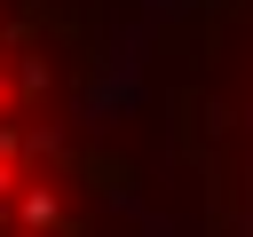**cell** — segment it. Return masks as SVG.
Returning <instances> with one entry per match:
<instances>
[{
  "label": "cell",
  "instance_id": "cell-1",
  "mask_svg": "<svg viewBox=\"0 0 253 237\" xmlns=\"http://www.w3.org/2000/svg\"><path fill=\"white\" fill-rule=\"evenodd\" d=\"M119 150L79 0H0V237H103Z\"/></svg>",
  "mask_w": 253,
  "mask_h": 237
},
{
  "label": "cell",
  "instance_id": "cell-2",
  "mask_svg": "<svg viewBox=\"0 0 253 237\" xmlns=\"http://www.w3.org/2000/svg\"><path fill=\"white\" fill-rule=\"evenodd\" d=\"M166 126L198 237H253V0H190L166 47Z\"/></svg>",
  "mask_w": 253,
  "mask_h": 237
}]
</instances>
